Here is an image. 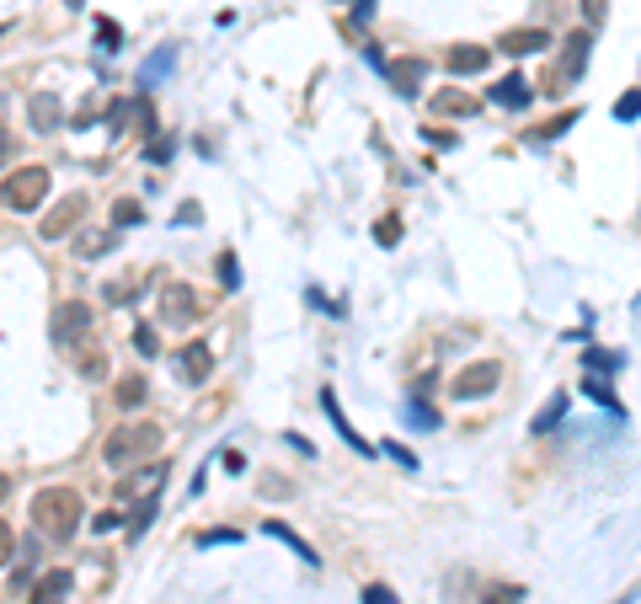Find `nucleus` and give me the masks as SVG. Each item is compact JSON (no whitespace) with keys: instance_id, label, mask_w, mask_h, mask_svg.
I'll return each mask as SVG.
<instances>
[{"instance_id":"1","label":"nucleus","mask_w":641,"mask_h":604,"mask_svg":"<svg viewBox=\"0 0 641 604\" xmlns=\"http://www.w3.org/2000/svg\"><path fill=\"white\" fill-rule=\"evenodd\" d=\"M81 492L75 487H43L38 498H33V524H38V535H49V540H70L75 530H81Z\"/></svg>"},{"instance_id":"2","label":"nucleus","mask_w":641,"mask_h":604,"mask_svg":"<svg viewBox=\"0 0 641 604\" xmlns=\"http://www.w3.org/2000/svg\"><path fill=\"white\" fill-rule=\"evenodd\" d=\"M155 449H161V428L155 423H123L102 439V466H113V471L139 466V460L155 455Z\"/></svg>"},{"instance_id":"3","label":"nucleus","mask_w":641,"mask_h":604,"mask_svg":"<svg viewBox=\"0 0 641 604\" xmlns=\"http://www.w3.org/2000/svg\"><path fill=\"white\" fill-rule=\"evenodd\" d=\"M0 198H6L17 214L43 209V198H49V166H22V172H11L6 188H0Z\"/></svg>"},{"instance_id":"4","label":"nucleus","mask_w":641,"mask_h":604,"mask_svg":"<svg viewBox=\"0 0 641 604\" xmlns=\"http://www.w3.org/2000/svg\"><path fill=\"white\" fill-rule=\"evenodd\" d=\"M54 343L65 353H81L91 343V305L86 300H65L54 316Z\"/></svg>"},{"instance_id":"5","label":"nucleus","mask_w":641,"mask_h":604,"mask_svg":"<svg viewBox=\"0 0 641 604\" xmlns=\"http://www.w3.org/2000/svg\"><path fill=\"white\" fill-rule=\"evenodd\" d=\"M497 380H503V369H497L492 359H481V364L460 369V375L449 380V396H455V401H481V396L497 391Z\"/></svg>"},{"instance_id":"6","label":"nucleus","mask_w":641,"mask_h":604,"mask_svg":"<svg viewBox=\"0 0 641 604\" xmlns=\"http://www.w3.org/2000/svg\"><path fill=\"white\" fill-rule=\"evenodd\" d=\"M198 316H203L198 289L193 284H166V294H161V321L166 327H193Z\"/></svg>"},{"instance_id":"7","label":"nucleus","mask_w":641,"mask_h":604,"mask_svg":"<svg viewBox=\"0 0 641 604\" xmlns=\"http://www.w3.org/2000/svg\"><path fill=\"white\" fill-rule=\"evenodd\" d=\"M487 97H492L497 107H508V113H524V107L535 102V86H529L519 70H508L503 81H492V86H487Z\"/></svg>"},{"instance_id":"8","label":"nucleus","mask_w":641,"mask_h":604,"mask_svg":"<svg viewBox=\"0 0 641 604\" xmlns=\"http://www.w3.org/2000/svg\"><path fill=\"white\" fill-rule=\"evenodd\" d=\"M81 214H86V198H81V193L59 198V204H54V214L38 225V230H43V241H59L65 230H75V225H81Z\"/></svg>"},{"instance_id":"9","label":"nucleus","mask_w":641,"mask_h":604,"mask_svg":"<svg viewBox=\"0 0 641 604\" xmlns=\"http://www.w3.org/2000/svg\"><path fill=\"white\" fill-rule=\"evenodd\" d=\"M487 65H492V49H487V43H455V49L444 54V70H449V75H481Z\"/></svg>"},{"instance_id":"10","label":"nucleus","mask_w":641,"mask_h":604,"mask_svg":"<svg viewBox=\"0 0 641 604\" xmlns=\"http://www.w3.org/2000/svg\"><path fill=\"white\" fill-rule=\"evenodd\" d=\"M588 54H593V38H588V33H572V38H567V54H561V75L551 81V91H567L561 81H577V75L588 70Z\"/></svg>"},{"instance_id":"11","label":"nucleus","mask_w":641,"mask_h":604,"mask_svg":"<svg viewBox=\"0 0 641 604\" xmlns=\"http://www.w3.org/2000/svg\"><path fill=\"white\" fill-rule=\"evenodd\" d=\"M497 49L513 54V59H524V54H545V49H551V33H545V27H513V33L497 38Z\"/></svg>"},{"instance_id":"12","label":"nucleus","mask_w":641,"mask_h":604,"mask_svg":"<svg viewBox=\"0 0 641 604\" xmlns=\"http://www.w3.org/2000/svg\"><path fill=\"white\" fill-rule=\"evenodd\" d=\"M321 412H326V417H332V428H337V439H342V444H348V449H358V455H374V449L364 444V433H358V428L348 423V417H342V407H337V391H332V385H321Z\"/></svg>"},{"instance_id":"13","label":"nucleus","mask_w":641,"mask_h":604,"mask_svg":"<svg viewBox=\"0 0 641 604\" xmlns=\"http://www.w3.org/2000/svg\"><path fill=\"white\" fill-rule=\"evenodd\" d=\"M177 375L187 380V385H203L214 375V353H209V343H187L182 353H177Z\"/></svg>"},{"instance_id":"14","label":"nucleus","mask_w":641,"mask_h":604,"mask_svg":"<svg viewBox=\"0 0 641 604\" xmlns=\"http://www.w3.org/2000/svg\"><path fill=\"white\" fill-rule=\"evenodd\" d=\"M107 123H113V129H129V123L155 129V107H150V97H123V102L107 107Z\"/></svg>"},{"instance_id":"15","label":"nucleus","mask_w":641,"mask_h":604,"mask_svg":"<svg viewBox=\"0 0 641 604\" xmlns=\"http://www.w3.org/2000/svg\"><path fill=\"white\" fill-rule=\"evenodd\" d=\"M27 118H33V129H38V134H54V129H59V118H65V102H59L54 91H38V97L27 102Z\"/></svg>"},{"instance_id":"16","label":"nucleus","mask_w":641,"mask_h":604,"mask_svg":"<svg viewBox=\"0 0 641 604\" xmlns=\"http://www.w3.org/2000/svg\"><path fill=\"white\" fill-rule=\"evenodd\" d=\"M27 599H33V604H65V599H70V572H65V567L43 572V578L27 588Z\"/></svg>"},{"instance_id":"17","label":"nucleus","mask_w":641,"mask_h":604,"mask_svg":"<svg viewBox=\"0 0 641 604\" xmlns=\"http://www.w3.org/2000/svg\"><path fill=\"white\" fill-rule=\"evenodd\" d=\"M262 535H273L278 546H289V551L300 556L305 567H321V556H316V546H310V540H300V535H294V530H289L284 519H268V524H262Z\"/></svg>"},{"instance_id":"18","label":"nucleus","mask_w":641,"mask_h":604,"mask_svg":"<svg viewBox=\"0 0 641 604\" xmlns=\"http://www.w3.org/2000/svg\"><path fill=\"white\" fill-rule=\"evenodd\" d=\"M577 391H583L588 401H599V407L615 417V423H625V407H620V396L609 391V375H583V385H577Z\"/></svg>"},{"instance_id":"19","label":"nucleus","mask_w":641,"mask_h":604,"mask_svg":"<svg viewBox=\"0 0 641 604\" xmlns=\"http://www.w3.org/2000/svg\"><path fill=\"white\" fill-rule=\"evenodd\" d=\"M428 75V65L422 59H401V65H385V81L401 91V97H417V81Z\"/></svg>"},{"instance_id":"20","label":"nucleus","mask_w":641,"mask_h":604,"mask_svg":"<svg viewBox=\"0 0 641 604\" xmlns=\"http://www.w3.org/2000/svg\"><path fill=\"white\" fill-rule=\"evenodd\" d=\"M567 407H572L567 391H556V396L545 401V407H540L535 417H529V433H556V428H561V417H567Z\"/></svg>"},{"instance_id":"21","label":"nucleus","mask_w":641,"mask_h":604,"mask_svg":"<svg viewBox=\"0 0 641 604\" xmlns=\"http://www.w3.org/2000/svg\"><path fill=\"white\" fill-rule=\"evenodd\" d=\"M113 246H118L113 230H81V236H75V257H81V262H97L102 252H113Z\"/></svg>"},{"instance_id":"22","label":"nucleus","mask_w":641,"mask_h":604,"mask_svg":"<svg viewBox=\"0 0 641 604\" xmlns=\"http://www.w3.org/2000/svg\"><path fill=\"white\" fill-rule=\"evenodd\" d=\"M401 417H406V423H417V428H428V433L439 428V412L428 407V396H422V391H412V396L401 401Z\"/></svg>"},{"instance_id":"23","label":"nucleus","mask_w":641,"mask_h":604,"mask_svg":"<svg viewBox=\"0 0 641 604\" xmlns=\"http://www.w3.org/2000/svg\"><path fill=\"white\" fill-rule=\"evenodd\" d=\"M583 369H588V375H620V369H625V353H609V348H583Z\"/></svg>"},{"instance_id":"24","label":"nucleus","mask_w":641,"mask_h":604,"mask_svg":"<svg viewBox=\"0 0 641 604\" xmlns=\"http://www.w3.org/2000/svg\"><path fill=\"white\" fill-rule=\"evenodd\" d=\"M171 65H177V49H171V43H166V49L155 54V59H145V70H139V86H155V81H166V75H171Z\"/></svg>"},{"instance_id":"25","label":"nucleus","mask_w":641,"mask_h":604,"mask_svg":"<svg viewBox=\"0 0 641 604\" xmlns=\"http://www.w3.org/2000/svg\"><path fill=\"white\" fill-rule=\"evenodd\" d=\"M577 118H583V107H567V113H561V118H551L540 134H529V145H551V139H556V134H567Z\"/></svg>"},{"instance_id":"26","label":"nucleus","mask_w":641,"mask_h":604,"mask_svg":"<svg viewBox=\"0 0 641 604\" xmlns=\"http://www.w3.org/2000/svg\"><path fill=\"white\" fill-rule=\"evenodd\" d=\"M433 107H439V113H455V118L476 113V102H471V97H460V91H439V97H433Z\"/></svg>"},{"instance_id":"27","label":"nucleus","mask_w":641,"mask_h":604,"mask_svg":"<svg viewBox=\"0 0 641 604\" xmlns=\"http://www.w3.org/2000/svg\"><path fill=\"white\" fill-rule=\"evenodd\" d=\"M214 546H241V530H225V524H220V530H203L198 551H214Z\"/></svg>"},{"instance_id":"28","label":"nucleus","mask_w":641,"mask_h":604,"mask_svg":"<svg viewBox=\"0 0 641 604\" xmlns=\"http://www.w3.org/2000/svg\"><path fill=\"white\" fill-rule=\"evenodd\" d=\"M97 43H102L107 54H118V49H123V27L107 22V17H97Z\"/></svg>"},{"instance_id":"29","label":"nucleus","mask_w":641,"mask_h":604,"mask_svg":"<svg viewBox=\"0 0 641 604\" xmlns=\"http://www.w3.org/2000/svg\"><path fill=\"white\" fill-rule=\"evenodd\" d=\"M636 118H641V86L625 91V97L615 102V123H636Z\"/></svg>"},{"instance_id":"30","label":"nucleus","mask_w":641,"mask_h":604,"mask_svg":"<svg viewBox=\"0 0 641 604\" xmlns=\"http://www.w3.org/2000/svg\"><path fill=\"white\" fill-rule=\"evenodd\" d=\"M145 401V380L129 375V380H118V407H139Z\"/></svg>"},{"instance_id":"31","label":"nucleus","mask_w":641,"mask_h":604,"mask_svg":"<svg viewBox=\"0 0 641 604\" xmlns=\"http://www.w3.org/2000/svg\"><path fill=\"white\" fill-rule=\"evenodd\" d=\"M380 449H385V455H390V460H396V466H401V471H417V466H422V460H417V455H412V449H406L401 439H385Z\"/></svg>"},{"instance_id":"32","label":"nucleus","mask_w":641,"mask_h":604,"mask_svg":"<svg viewBox=\"0 0 641 604\" xmlns=\"http://www.w3.org/2000/svg\"><path fill=\"white\" fill-rule=\"evenodd\" d=\"M134 348L145 353V359H155V353H161V337L150 332V321H139V327H134Z\"/></svg>"},{"instance_id":"33","label":"nucleus","mask_w":641,"mask_h":604,"mask_svg":"<svg viewBox=\"0 0 641 604\" xmlns=\"http://www.w3.org/2000/svg\"><path fill=\"white\" fill-rule=\"evenodd\" d=\"M220 284L225 289H241V262H236V252H220Z\"/></svg>"},{"instance_id":"34","label":"nucleus","mask_w":641,"mask_h":604,"mask_svg":"<svg viewBox=\"0 0 641 604\" xmlns=\"http://www.w3.org/2000/svg\"><path fill=\"white\" fill-rule=\"evenodd\" d=\"M358 604H401V599L390 594V583H364V594H358Z\"/></svg>"},{"instance_id":"35","label":"nucleus","mask_w":641,"mask_h":604,"mask_svg":"<svg viewBox=\"0 0 641 604\" xmlns=\"http://www.w3.org/2000/svg\"><path fill=\"white\" fill-rule=\"evenodd\" d=\"M113 220H118V225H139V220H145V209H139L134 198H118V204H113Z\"/></svg>"},{"instance_id":"36","label":"nucleus","mask_w":641,"mask_h":604,"mask_svg":"<svg viewBox=\"0 0 641 604\" xmlns=\"http://www.w3.org/2000/svg\"><path fill=\"white\" fill-rule=\"evenodd\" d=\"M519 599H524V588H519V583H497L481 604H519Z\"/></svg>"},{"instance_id":"37","label":"nucleus","mask_w":641,"mask_h":604,"mask_svg":"<svg viewBox=\"0 0 641 604\" xmlns=\"http://www.w3.org/2000/svg\"><path fill=\"white\" fill-rule=\"evenodd\" d=\"M150 519H155V492H150V498H145V503H139V508H134V519H129V530H134V535H145V524H150Z\"/></svg>"},{"instance_id":"38","label":"nucleus","mask_w":641,"mask_h":604,"mask_svg":"<svg viewBox=\"0 0 641 604\" xmlns=\"http://www.w3.org/2000/svg\"><path fill=\"white\" fill-rule=\"evenodd\" d=\"M374 241H380V246H396V241H401V220H380V225H374Z\"/></svg>"},{"instance_id":"39","label":"nucleus","mask_w":641,"mask_h":604,"mask_svg":"<svg viewBox=\"0 0 641 604\" xmlns=\"http://www.w3.org/2000/svg\"><path fill=\"white\" fill-rule=\"evenodd\" d=\"M171 156H177V139H171V134H166V139H155V145H150V161H155V166H166Z\"/></svg>"},{"instance_id":"40","label":"nucleus","mask_w":641,"mask_h":604,"mask_svg":"<svg viewBox=\"0 0 641 604\" xmlns=\"http://www.w3.org/2000/svg\"><path fill=\"white\" fill-rule=\"evenodd\" d=\"M11 556H17V535H11V524L0 519V567H6Z\"/></svg>"},{"instance_id":"41","label":"nucleus","mask_w":641,"mask_h":604,"mask_svg":"<svg viewBox=\"0 0 641 604\" xmlns=\"http://www.w3.org/2000/svg\"><path fill=\"white\" fill-rule=\"evenodd\" d=\"M583 17H588V27H599L609 17V0H583Z\"/></svg>"},{"instance_id":"42","label":"nucleus","mask_w":641,"mask_h":604,"mask_svg":"<svg viewBox=\"0 0 641 604\" xmlns=\"http://www.w3.org/2000/svg\"><path fill=\"white\" fill-rule=\"evenodd\" d=\"M220 466H225L230 476H241V471H246V455H241V449H225V455H220Z\"/></svg>"},{"instance_id":"43","label":"nucleus","mask_w":641,"mask_h":604,"mask_svg":"<svg viewBox=\"0 0 641 604\" xmlns=\"http://www.w3.org/2000/svg\"><path fill=\"white\" fill-rule=\"evenodd\" d=\"M91 530H97V535H113V530H123V519H118V514H97V519H91Z\"/></svg>"},{"instance_id":"44","label":"nucleus","mask_w":641,"mask_h":604,"mask_svg":"<svg viewBox=\"0 0 641 604\" xmlns=\"http://www.w3.org/2000/svg\"><path fill=\"white\" fill-rule=\"evenodd\" d=\"M428 139H433V145H449V150L460 145V134H444V129H428Z\"/></svg>"},{"instance_id":"45","label":"nucleus","mask_w":641,"mask_h":604,"mask_svg":"<svg viewBox=\"0 0 641 604\" xmlns=\"http://www.w3.org/2000/svg\"><path fill=\"white\" fill-rule=\"evenodd\" d=\"M177 225H198V204H182L177 209Z\"/></svg>"},{"instance_id":"46","label":"nucleus","mask_w":641,"mask_h":604,"mask_svg":"<svg viewBox=\"0 0 641 604\" xmlns=\"http://www.w3.org/2000/svg\"><path fill=\"white\" fill-rule=\"evenodd\" d=\"M353 17H358V22H369V17H374V0H358V6H353Z\"/></svg>"},{"instance_id":"47","label":"nucleus","mask_w":641,"mask_h":604,"mask_svg":"<svg viewBox=\"0 0 641 604\" xmlns=\"http://www.w3.org/2000/svg\"><path fill=\"white\" fill-rule=\"evenodd\" d=\"M6 156H11V134L0 129V161H6Z\"/></svg>"},{"instance_id":"48","label":"nucleus","mask_w":641,"mask_h":604,"mask_svg":"<svg viewBox=\"0 0 641 604\" xmlns=\"http://www.w3.org/2000/svg\"><path fill=\"white\" fill-rule=\"evenodd\" d=\"M6 492H11V482H6V476H0V503H6Z\"/></svg>"},{"instance_id":"49","label":"nucleus","mask_w":641,"mask_h":604,"mask_svg":"<svg viewBox=\"0 0 641 604\" xmlns=\"http://www.w3.org/2000/svg\"><path fill=\"white\" fill-rule=\"evenodd\" d=\"M65 6H70V11H81V6H86V0H65Z\"/></svg>"}]
</instances>
